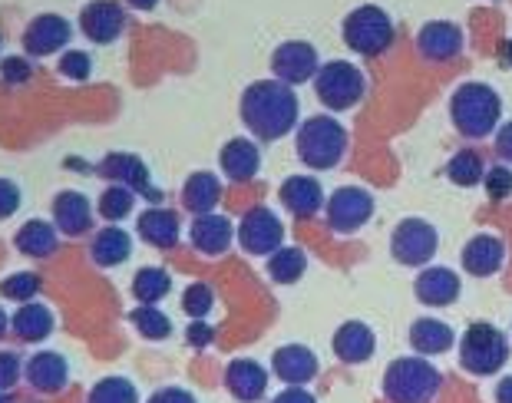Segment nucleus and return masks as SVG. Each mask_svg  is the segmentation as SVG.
I'll use <instances>...</instances> for the list:
<instances>
[{
  "mask_svg": "<svg viewBox=\"0 0 512 403\" xmlns=\"http://www.w3.org/2000/svg\"><path fill=\"white\" fill-rule=\"evenodd\" d=\"M212 308H215V291L205 285V281H192V285L182 291V311L189 314L192 321H202Z\"/></svg>",
  "mask_w": 512,
  "mask_h": 403,
  "instance_id": "40",
  "label": "nucleus"
},
{
  "mask_svg": "<svg viewBox=\"0 0 512 403\" xmlns=\"http://www.w3.org/2000/svg\"><path fill=\"white\" fill-rule=\"evenodd\" d=\"M506 261V245L496 235H476L463 248V268L476 278H489L503 268Z\"/></svg>",
  "mask_w": 512,
  "mask_h": 403,
  "instance_id": "23",
  "label": "nucleus"
},
{
  "mask_svg": "<svg viewBox=\"0 0 512 403\" xmlns=\"http://www.w3.org/2000/svg\"><path fill=\"white\" fill-rule=\"evenodd\" d=\"M93 67L96 63L86 50H63L60 63H57V73L70 83H86L93 76Z\"/></svg>",
  "mask_w": 512,
  "mask_h": 403,
  "instance_id": "39",
  "label": "nucleus"
},
{
  "mask_svg": "<svg viewBox=\"0 0 512 403\" xmlns=\"http://www.w3.org/2000/svg\"><path fill=\"white\" fill-rule=\"evenodd\" d=\"M133 205H136V192L129 189V185L113 182V185H106V189H103L100 202H96V212H100L110 225H119L129 212H133Z\"/></svg>",
  "mask_w": 512,
  "mask_h": 403,
  "instance_id": "34",
  "label": "nucleus"
},
{
  "mask_svg": "<svg viewBox=\"0 0 512 403\" xmlns=\"http://www.w3.org/2000/svg\"><path fill=\"white\" fill-rule=\"evenodd\" d=\"M374 347H377V337L364 321H347L334 334V354L347 364L370 361V357H374Z\"/></svg>",
  "mask_w": 512,
  "mask_h": 403,
  "instance_id": "27",
  "label": "nucleus"
},
{
  "mask_svg": "<svg viewBox=\"0 0 512 403\" xmlns=\"http://www.w3.org/2000/svg\"><path fill=\"white\" fill-rule=\"evenodd\" d=\"M347 152V129L331 116H311L298 129V159L308 169H334Z\"/></svg>",
  "mask_w": 512,
  "mask_h": 403,
  "instance_id": "4",
  "label": "nucleus"
},
{
  "mask_svg": "<svg viewBox=\"0 0 512 403\" xmlns=\"http://www.w3.org/2000/svg\"><path fill=\"white\" fill-rule=\"evenodd\" d=\"M225 387L228 394L242 403H258L265 397V387H268V374L265 367L255 364V361H245V357H238L225 367Z\"/></svg>",
  "mask_w": 512,
  "mask_h": 403,
  "instance_id": "22",
  "label": "nucleus"
},
{
  "mask_svg": "<svg viewBox=\"0 0 512 403\" xmlns=\"http://www.w3.org/2000/svg\"><path fill=\"white\" fill-rule=\"evenodd\" d=\"M271 70H275V80L288 83V86H298V83H308L318 76L321 63H318V50L304 40H288L271 53Z\"/></svg>",
  "mask_w": 512,
  "mask_h": 403,
  "instance_id": "13",
  "label": "nucleus"
},
{
  "mask_svg": "<svg viewBox=\"0 0 512 403\" xmlns=\"http://www.w3.org/2000/svg\"><path fill=\"white\" fill-rule=\"evenodd\" d=\"M7 331H10V314H7L4 308H0V341L7 337Z\"/></svg>",
  "mask_w": 512,
  "mask_h": 403,
  "instance_id": "51",
  "label": "nucleus"
},
{
  "mask_svg": "<svg viewBox=\"0 0 512 403\" xmlns=\"http://www.w3.org/2000/svg\"><path fill=\"white\" fill-rule=\"evenodd\" d=\"M417 50L433 63L453 60L463 53V30L450 24V20H433V24H423L417 34Z\"/></svg>",
  "mask_w": 512,
  "mask_h": 403,
  "instance_id": "18",
  "label": "nucleus"
},
{
  "mask_svg": "<svg viewBox=\"0 0 512 403\" xmlns=\"http://www.w3.org/2000/svg\"><path fill=\"white\" fill-rule=\"evenodd\" d=\"M238 242L248 255H275L281 242H285V225L271 209L258 205V209H248L242 215V225H238Z\"/></svg>",
  "mask_w": 512,
  "mask_h": 403,
  "instance_id": "9",
  "label": "nucleus"
},
{
  "mask_svg": "<svg viewBox=\"0 0 512 403\" xmlns=\"http://www.w3.org/2000/svg\"><path fill=\"white\" fill-rule=\"evenodd\" d=\"M24 377L30 390H37V394H60L70 384V364L57 351H40L27 361Z\"/></svg>",
  "mask_w": 512,
  "mask_h": 403,
  "instance_id": "16",
  "label": "nucleus"
},
{
  "mask_svg": "<svg viewBox=\"0 0 512 403\" xmlns=\"http://www.w3.org/2000/svg\"><path fill=\"white\" fill-rule=\"evenodd\" d=\"M86 403H139V390L129 377H103Z\"/></svg>",
  "mask_w": 512,
  "mask_h": 403,
  "instance_id": "37",
  "label": "nucleus"
},
{
  "mask_svg": "<svg viewBox=\"0 0 512 403\" xmlns=\"http://www.w3.org/2000/svg\"><path fill=\"white\" fill-rule=\"evenodd\" d=\"M219 162H222V172L232 182H252L261 169V152L252 139H228L219 152Z\"/></svg>",
  "mask_w": 512,
  "mask_h": 403,
  "instance_id": "26",
  "label": "nucleus"
},
{
  "mask_svg": "<svg viewBox=\"0 0 512 403\" xmlns=\"http://www.w3.org/2000/svg\"><path fill=\"white\" fill-rule=\"evenodd\" d=\"M80 30L96 47H110L126 30V7L119 0H90L80 7Z\"/></svg>",
  "mask_w": 512,
  "mask_h": 403,
  "instance_id": "10",
  "label": "nucleus"
},
{
  "mask_svg": "<svg viewBox=\"0 0 512 403\" xmlns=\"http://www.w3.org/2000/svg\"><path fill=\"white\" fill-rule=\"evenodd\" d=\"M136 235L143 238L146 245L152 248H176L179 245V235H182V222H179V212L166 209V205H152L143 215L136 219Z\"/></svg>",
  "mask_w": 512,
  "mask_h": 403,
  "instance_id": "17",
  "label": "nucleus"
},
{
  "mask_svg": "<svg viewBox=\"0 0 512 403\" xmlns=\"http://www.w3.org/2000/svg\"><path fill=\"white\" fill-rule=\"evenodd\" d=\"M146 403H199V400H195L189 390H182V387H162Z\"/></svg>",
  "mask_w": 512,
  "mask_h": 403,
  "instance_id": "45",
  "label": "nucleus"
},
{
  "mask_svg": "<svg viewBox=\"0 0 512 403\" xmlns=\"http://www.w3.org/2000/svg\"><path fill=\"white\" fill-rule=\"evenodd\" d=\"M344 43L361 57H380L394 43V20L377 4L357 7L344 17Z\"/></svg>",
  "mask_w": 512,
  "mask_h": 403,
  "instance_id": "5",
  "label": "nucleus"
},
{
  "mask_svg": "<svg viewBox=\"0 0 512 403\" xmlns=\"http://www.w3.org/2000/svg\"><path fill=\"white\" fill-rule=\"evenodd\" d=\"M496 152L503 156V162H509V166H512V123H506L503 129H499V136H496Z\"/></svg>",
  "mask_w": 512,
  "mask_h": 403,
  "instance_id": "47",
  "label": "nucleus"
},
{
  "mask_svg": "<svg viewBox=\"0 0 512 403\" xmlns=\"http://www.w3.org/2000/svg\"><path fill=\"white\" fill-rule=\"evenodd\" d=\"M182 202L192 215H212L215 205L222 202V182L212 172H195L182 185Z\"/></svg>",
  "mask_w": 512,
  "mask_h": 403,
  "instance_id": "30",
  "label": "nucleus"
},
{
  "mask_svg": "<svg viewBox=\"0 0 512 403\" xmlns=\"http://www.w3.org/2000/svg\"><path fill=\"white\" fill-rule=\"evenodd\" d=\"M70 40H73V24L60 14H40L24 27V50H27V57H37V60L63 53Z\"/></svg>",
  "mask_w": 512,
  "mask_h": 403,
  "instance_id": "12",
  "label": "nucleus"
},
{
  "mask_svg": "<svg viewBox=\"0 0 512 403\" xmlns=\"http://www.w3.org/2000/svg\"><path fill=\"white\" fill-rule=\"evenodd\" d=\"M278 199L291 215H298V219H311V215L324 205V189H321V182L311 179V176H291V179L281 182Z\"/></svg>",
  "mask_w": 512,
  "mask_h": 403,
  "instance_id": "24",
  "label": "nucleus"
},
{
  "mask_svg": "<svg viewBox=\"0 0 512 403\" xmlns=\"http://www.w3.org/2000/svg\"><path fill=\"white\" fill-rule=\"evenodd\" d=\"M308 268V255L301 248H278L275 255L268 258V275L278 281V285H291L298 281Z\"/></svg>",
  "mask_w": 512,
  "mask_h": 403,
  "instance_id": "35",
  "label": "nucleus"
},
{
  "mask_svg": "<svg viewBox=\"0 0 512 403\" xmlns=\"http://www.w3.org/2000/svg\"><path fill=\"white\" fill-rule=\"evenodd\" d=\"M271 370H275V377L285 380V384L301 387L318 377V357H314L311 347H304V344H285V347H278L275 357H271Z\"/></svg>",
  "mask_w": 512,
  "mask_h": 403,
  "instance_id": "19",
  "label": "nucleus"
},
{
  "mask_svg": "<svg viewBox=\"0 0 512 403\" xmlns=\"http://www.w3.org/2000/svg\"><path fill=\"white\" fill-rule=\"evenodd\" d=\"M20 202H24V192L14 179H0V222L10 219V215L20 212Z\"/></svg>",
  "mask_w": 512,
  "mask_h": 403,
  "instance_id": "44",
  "label": "nucleus"
},
{
  "mask_svg": "<svg viewBox=\"0 0 512 403\" xmlns=\"http://www.w3.org/2000/svg\"><path fill=\"white\" fill-rule=\"evenodd\" d=\"M413 291H417V298L423 304H430V308H446V304H453L460 298V278H456V271L450 268H423L417 281H413Z\"/></svg>",
  "mask_w": 512,
  "mask_h": 403,
  "instance_id": "20",
  "label": "nucleus"
},
{
  "mask_svg": "<svg viewBox=\"0 0 512 403\" xmlns=\"http://www.w3.org/2000/svg\"><path fill=\"white\" fill-rule=\"evenodd\" d=\"M440 370L420 357H400L384 374V397L390 403H430L440 394Z\"/></svg>",
  "mask_w": 512,
  "mask_h": 403,
  "instance_id": "3",
  "label": "nucleus"
},
{
  "mask_svg": "<svg viewBox=\"0 0 512 403\" xmlns=\"http://www.w3.org/2000/svg\"><path fill=\"white\" fill-rule=\"evenodd\" d=\"M100 172L119 185H129L133 192H143L152 202H162V192L152 189L149 166L139 156H133V152H110V156L100 162Z\"/></svg>",
  "mask_w": 512,
  "mask_h": 403,
  "instance_id": "15",
  "label": "nucleus"
},
{
  "mask_svg": "<svg viewBox=\"0 0 512 403\" xmlns=\"http://www.w3.org/2000/svg\"><path fill=\"white\" fill-rule=\"evenodd\" d=\"M483 185H486V195L493 202H503L512 195V169L506 166H489L486 176H483Z\"/></svg>",
  "mask_w": 512,
  "mask_h": 403,
  "instance_id": "42",
  "label": "nucleus"
},
{
  "mask_svg": "<svg viewBox=\"0 0 512 403\" xmlns=\"http://www.w3.org/2000/svg\"><path fill=\"white\" fill-rule=\"evenodd\" d=\"M169 291H172V278L166 268L146 265L133 275V298L139 304H159Z\"/></svg>",
  "mask_w": 512,
  "mask_h": 403,
  "instance_id": "32",
  "label": "nucleus"
},
{
  "mask_svg": "<svg viewBox=\"0 0 512 403\" xmlns=\"http://www.w3.org/2000/svg\"><path fill=\"white\" fill-rule=\"evenodd\" d=\"M450 116L466 139H486L499 126L503 100L486 83H463L450 100Z\"/></svg>",
  "mask_w": 512,
  "mask_h": 403,
  "instance_id": "2",
  "label": "nucleus"
},
{
  "mask_svg": "<svg viewBox=\"0 0 512 403\" xmlns=\"http://www.w3.org/2000/svg\"><path fill=\"white\" fill-rule=\"evenodd\" d=\"M506 60H509V63H512V37H509V40H506Z\"/></svg>",
  "mask_w": 512,
  "mask_h": 403,
  "instance_id": "52",
  "label": "nucleus"
},
{
  "mask_svg": "<svg viewBox=\"0 0 512 403\" xmlns=\"http://www.w3.org/2000/svg\"><path fill=\"white\" fill-rule=\"evenodd\" d=\"M93 219H96V209L83 192L63 189V192L53 195V225H57L60 235H67V238L90 235Z\"/></svg>",
  "mask_w": 512,
  "mask_h": 403,
  "instance_id": "14",
  "label": "nucleus"
},
{
  "mask_svg": "<svg viewBox=\"0 0 512 403\" xmlns=\"http://www.w3.org/2000/svg\"><path fill=\"white\" fill-rule=\"evenodd\" d=\"M34 76V63L27 57H4L0 60V80L7 86H20V83H30Z\"/></svg>",
  "mask_w": 512,
  "mask_h": 403,
  "instance_id": "43",
  "label": "nucleus"
},
{
  "mask_svg": "<svg viewBox=\"0 0 512 403\" xmlns=\"http://www.w3.org/2000/svg\"><path fill=\"white\" fill-rule=\"evenodd\" d=\"M509 357V344H506V334L493 328V324L479 321L470 324L460 341V364L470 370L476 377H486V374H496L499 367L506 364Z\"/></svg>",
  "mask_w": 512,
  "mask_h": 403,
  "instance_id": "7",
  "label": "nucleus"
},
{
  "mask_svg": "<svg viewBox=\"0 0 512 403\" xmlns=\"http://www.w3.org/2000/svg\"><path fill=\"white\" fill-rule=\"evenodd\" d=\"M496 403H512V377H503L496 387Z\"/></svg>",
  "mask_w": 512,
  "mask_h": 403,
  "instance_id": "49",
  "label": "nucleus"
},
{
  "mask_svg": "<svg viewBox=\"0 0 512 403\" xmlns=\"http://www.w3.org/2000/svg\"><path fill=\"white\" fill-rule=\"evenodd\" d=\"M324 205H328V225L341 235L364 228L374 215V199H370L367 189H357V185H344V189L331 192V199Z\"/></svg>",
  "mask_w": 512,
  "mask_h": 403,
  "instance_id": "11",
  "label": "nucleus"
},
{
  "mask_svg": "<svg viewBox=\"0 0 512 403\" xmlns=\"http://www.w3.org/2000/svg\"><path fill=\"white\" fill-rule=\"evenodd\" d=\"M0 403H10V394H4V390H0Z\"/></svg>",
  "mask_w": 512,
  "mask_h": 403,
  "instance_id": "53",
  "label": "nucleus"
},
{
  "mask_svg": "<svg viewBox=\"0 0 512 403\" xmlns=\"http://www.w3.org/2000/svg\"><path fill=\"white\" fill-rule=\"evenodd\" d=\"M364 90H367L364 73L347 60L324 63L318 76H314V93H318V100L334 113L354 110V106L364 100Z\"/></svg>",
  "mask_w": 512,
  "mask_h": 403,
  "instance_id": "6",
  "label": "nucleus"
},
{
  "mask_svg": "<svg viewBox=\"0 0 512 403\" xmlns=\"http://www.w3.org/2000/svg\"><path fill=\"white\" fill-rule=\"evenodd\" d=\"M238 110H242V123L258 139L275 143V139H285L298 123V96L281 80H255L242 93Z\"/></svg>",
  "mask_w": 512,
  "mask_h": 403,
  "instance_id": "1",
  "label": "nucleus"
},
{
  "mask_svg": "<svg viewBox=\"0 0 512 403\" xmlns=\"http://www.w3.org/2000/svg\"><path fill=\"white\" fill-rule=\"evenodd\" d=\"M453 341H456L453 328L437 318H420V321H413V328H410V344L417 347L420 354H443V351H450Z\"/></svg>",
  "mask_w": 512,
  "mask_h": 403,
  "instance_id": "31",
  "label": "nucleus"
},
{
  "mask_svg": "<svg viewBox=\"0 0 512 403\" xmlns=\"http://www.w3.org/2000/svg\"><path fill=\"white\" fill-rule=\"evenodd\" d=\"M232 235H235V225L225 219V215H195V222L189 228V242L195 252L202 255H222L228 252L232 245Z\"/></svg>",
  "mask_w": 512,
  "mask_h": 403,
  "instance_id": "21",
  "label": "nucleus"
},
{
  "mask_svg": "<svg viewBox=\"0 0 512 403\" xmlns=\"http://www.w3.org/2000/svg\"><path fill=\"white\" fill-rule=\"evenodd\" d=\"M40 288H43V278L34 275V271H14V275H7L4 281H0V298L27 304V301L37 298Z\"/></svg>",
  "mask_w": 512,
  "mask_h": 403,
  "instance_id": "38",
  "label": "nucleus"
},
{
  "mask_svg": "<svg viewBox=\"0 0 512 403\" xmlns=\"http://www.w3.org/2000/svg\"><path fill=\"white\" fill-rule=\"evenodd\" d=\"M437 248H440L437 228L423 219H403L394 228V238H390V252H394L400 265H427L437 255Z\"/></svg>",
  "mask_w": 512,
  "mask_h": 403,
  "instance_id": "8",
  "label": "nucleus"
},
{
  "mask_svg": "<svg viewBox=\"0 0 512 403\" xmlns=\"http://www.w3.org/2000/svg\"><path fill=\"white\" fill-rule=\"evenodd\" d=\"M14 248L20 255H27V258H50V255H57V248H60V232H57V225L53 222H43V219H30L17 228V235H14Z\"/></svg>",
  "mask_w": 512,
  "mask_h": 403,
  "instance_id": "29",
  "label": "nucleus"
},
{
  "mask_svg": "<svg viewBox=\"0 0 512 403\" xmlns=\"http://www.w3.org/2000/svg\"><path fill=\"white\" fill-rule=\"evenodd\" d=\"M129 324L146 337V341H162V337L172 334V318L156 304H139V308L129 311Z\"/></svg>",
  "mask_w": 512,
  "mask_h": 403,
  "instance_id": "33",
  "label": "nucleus"
},
{
  "mask_svg": "<svg viewBox=\"0 0 512 403\" xmlns=\"http://www.w3.org/2000/svg\"><path fill=\"white\" fill-rule=\"evenodd\" d=\"M129 255H133V238H129L126 228H100L90 242V258L96 268H116V265H126Z\"/></svg>",
  "mask_w": 512,
  "mask_h": 403,
  "instance_id": "28",
  "label": "nucleus"
},
{
  "mask_svg": "<svg viewBox=\"0 0 512 403\" xmlns=\"http://www.w3.org/2000/svg\"><path fill=\"white\" fill-rule=\"evenodd\" d=\"M185 341H189L192 347H209V344L215 341V331L209 328V324L192 321V324H189V331H185Z\"/></svg>",
  "mask_w": 512,
  "mask_h": 403,
  "instance_id": "46",
  "label": "nucleus"
},
{
  "mask_svg": "<svg viewBox=\"0 0 512 403\" xmlns=\"http://www.w3.org/2000/svg\"><path fill=\"white\" fill-rule=\"evenodd\" d=\"M446 176H450L453 185L473 189V185H479V182H483V176H486L483 159H479L473 149H460V152H456V156L450 159V166H446Z\"/></svg>",
  "mask_w": 512,
  "mask_h": 403,
  "instance_id": "36",
  "label": "nucleus"
},
{
  "mask_svg": "<svg viewBox=\"0 0 512 403\" xmlns=\"http://www.w3.org/2000/svg\"><path fill=\"white\" fill-rule=\"evenodd\" d=\"M0 60H4V37H0Z\"/></svg>",
  "mask_w": 512,
  "mask_h": 403,
  "instance_id": "54",
  "label": "nucleus"
},
{
  "mask_svg": "<svg viewBox=\"0 0 512 403\" xmlns=\"http://www.w3.org/2000/svg\"><path fill=\"white\" fill-rule=\"evenodd\" d=\"M24 367H27V361L17 351H0V390H4V394H10V390L20 384Z\"/></svg>",
  "mask_w": 512,
  "mask_h": 403,
  "instance_id": "41",
  "label": "nucleus"
},
{
  "mask_svg": "<svg viewBox=\"0 0 512 403\" xmlns=\"http://www.w3.org/2000/svg\"><path fill=\"white\" fill-rule=\"evenodd\" d=\"M133 10H156L159 7V0H126Z\"/></svg>",
  "mask_w": 512,
  "mask_h": 403,
  "instance_id": "50",
  "label": "nucleus"
},
{
  "mask_svg": "<svg viewBox=\"0 0 512 403\" xmlns=\"http://www.w3.org/2000/svg\"><path fill=\"white\" fill-rule=\"evenodd\" d=\"M275 403H318V400H314V397L308 394V390H301V387H288L285 394H278V397H275Z\"/></svg>",
  "mask_w": 512,
  "mask_h": 403,
  "instance_id": "48",
  "label": "nucleus"
},
{
  "mask_svg": "<svg viewBox=\"0 0 512 403\" xmlns=\"http://www.w3.org/2000/svg\"><path fill=\"white\" fill-rule=\"evenodd\" d=\"M53 328H57V318H53V311L40 301L20 304L14 311V318H10V331L24 344H43L53 334Z\"/></svg>",
  "mask_w": 512,
  "mask_h": 403,
  "instance_id": "25",
  "label": "nucleus"
}]
</instances>
